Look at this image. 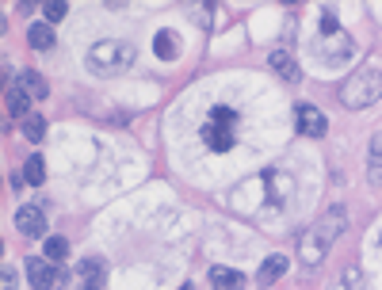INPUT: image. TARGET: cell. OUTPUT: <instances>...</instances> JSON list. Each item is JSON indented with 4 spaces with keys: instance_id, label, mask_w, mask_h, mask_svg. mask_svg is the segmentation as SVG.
<instances>
[{
    "instance_id": "obj_8",
    "label": "cell",
    "mask_w": 382,
    "mask_h": 290,
    "mask_svg": "<svg viewBox=\"0 0 382 290\" xmlns=\"http://www.w3.org/2000/svg\"><path fill=\"white\" fill-rule=\"evenodd\" d=\"M16 229H20L23 237H42L46 233V214L39 207H20L16 210Z\"/></svg>"
},
{
    "instance_id": "obj_13",
    "label": "cell",
    "mask_w": 382,
    "mask_h": 290,
    "mask_svg": "<svg viewBox=\"0 0 382 290\" xmlns=\"http://www.w3.org/2000/svg\"><path fill=\"white\" fill-rule=\"evenodd\" d=\"M27 42H31L35 50H50V46L58 42V35H54L50 23H31V31H27Z\"/></svg>"
},
{
    "instance_id": "obj_3",
    "label": "cell",
    "mask_w": 382,
    "mask_h": 290,
    "mask_svg": "<svg viewBox=\"0 0 382 290\" xmlns=\"http://www.w3.org/2000/svg\"><path fill=\"white\" fill-rule=\"evenodd\" d=\"M134 65V46L119 42V39H104L88 50V69L96 73H123Z\"/></svg>"
},
{
    "instance_id": "obj_5",
    "label": "cell",
    "mask_w": 382,
    "mask_h": 290,
    "mask_svg": "<svg viewBox=\"0 0 382 290\" xmlns=\"http://www.w3.org/2000/svg\"><path fill=\"white\" fill-rule=\"evenodd\" d=\"M329 252V237H325L321 229H310L298 237V260H302L306 267H318V260Z\"/></svg>"
},
{
    "instance_id": "obj_2",
    "label": "cell",
    "mask_w": 382,
    "mask_h": 290,
    "mask_svg": "<svg viewBox=\"0 0 382 290\" xmlns=\"http://www.w3.org/2000/svg\"><path fill=\"white\" fill-rule=\"evenodd\" d=\"M203 138L214 153H229L237 145V111L234 107H210L207 123H203Z\"/></svg>"
},
{
    "instance_id": "obj_18",
    "label": "cell",
    "mask_w": 382,
    "mask_h": 290,
    "mask_svg": "<svg viewBox=\"0 0 382 290\" xmlns=\"http://www.w3.org/2000/svg\"><path fill=\"white\" fill-rule=\"evenodd\" d=\"M42 256L58 264V260L69 256V241H65V237H46V252H42Z\"/></svg>"
},
{
    "instance_id": "obj_11",
    "label": "cell",
    "mask_w": 382,
    "mask_h": 290,
    "mask_svg": "<svg viewBox=\"0 0 382 290\" xmlns=\"http://www.w3.org/2000/svg\"><path fill=\"white\" fill-rule=\"evenodd\" d=\"M210 283L218 290H245V275L234 267H210Z\"/></svg>"
},
{
    "instance_id": "obj_21",
    "label": "cell",
    "mask_w": 382,
    "mask_h": 290,
    "mask_svg": "<svg viewBox=\"0 0 382 290\" xmlns=\"http://www.w3.org/2000/svg\"><path fill=\"white\" fill-rule=\"evenodd\" d=\"M321 35H337L340 31V23H337V16H333V12H321Z\"/></svg>"
},
{
    "instance_id": "obj_9",
    "label": "cell",
    "mask_w": 382,
    "mask_h": 290,
    "mask_svg": "<svg viewBox=\"0 0 382 290\" xmlns=\"http://www.w3.org/2000/svg\"><path fill=\"white\" fill-rule=\"evenodd\" d=\"M4 104H8V115H12V119H20V123H27V119H31V96H27L20 84H16V88H8Z\"/></svg>"
},
{
    "instance_id": "obj_19",
    "label": "cell",
    "mask_w": 382,
    "mask_h": 290,
    "mask_svg": "<svg viewBox=\"0 0 382 290\" xmlns=\"http://www.w3.org/2000/svg\"><path fill=\"white\" fill-rule=\"evenodd\" d=\"M23 138H27V142H42V138H46V119H39V115L27 119V123H23Z\"/></svg>"
},
{
    "instance_id": "obj_1",
    "label": "cell",
    "mask_w": 382,
    "mask_h": 290,
    "mask_svg": "<svg viewBox=\"0 0 382 290\" xmlns=\"http://www.w3.org/2000/svg\"><path fill=\"white\" fill-rule=\"evenodd\" d=\"M337 96H340V104H344V107H352V111L378 104V99H382V69L367 65V69L352 73V77L340 84V92H337Z\"/></svg>"
},
{
    "instance_id": "obj_7",
    "label": "cell",
    "mask_w": 382,
    "mask_h": 290,
    "mask_svg": "<svg viewBox=\"0 0 382 290\" xmlns=\"http://www.w3.org/2000/svg\"><path fill=\"white\" fill-rule=\"evenodd\" d=\"M27 279H31V286L35 290H50V286H58V267H54V260H46V256H39V260H27Z\"/></svg>"
},
{
    "instance_id": "obj_14",
    "label": "cell",
    "mask_w": 382,
    "mask_h": 290,
    "mask_svg": "<svg viewBox=\"0 0 382 290\" xmlns=\"http://www.w3.org/2000/svg\"><path fill=\"white\" fill-rule=\"evenodd\" d=\"M287 267H291V260H287V256H268V260H264V267H260V275H256V279H260V283L268 286V283H275V279L283 275Z\"/></svg>"
},
{
    "instance_id": "obj_10",
    "label": "cell",
    "mask_w": 382,
    "mask_h": 290,
    "mask_svg": "<svg viewBox=\"0 0 382 290\" xmlns=\"http://www.w3.org/2000/svg\"><path fill=\"white\" fill-rule=\"evenodd\" d=\"M153 50H157V58L176 61V58H180V35H176V31H157Z\"/></svg>"
},
{
    "instance_id": "obj_17",
    "label": "cell",
    "mask_w": 382,
    "mask_h": 290,
    "mask_svg": "<svg viewBox=\"0 0 382 290\" xmlns=\"http://www.w3.org/2000/svg\"><path fill=\"white\" fill-rule=\"evenodd\" d=\"M23 176H27V183H46V161L42 157H27V164H23Z\"/></svg>"
},
{
    "instance_id": "obj_12",
    "label": "cell",
    "mask_w": 382,
    "mask_h": 290,
    "mask_svg": "<svg viewBox=\"0 0 382 290\" xmlns=\"http://www.w3.org/2000/svg\"><path fill=\"white\" fill-rule=\"evenodd\" d=\"M268 61H272V69H275L283 80H302V69H298V61H294L287 50H275Z\"/></svg>"
},
{
    "instance_id": "obj_16",
    "label": "cell",
    "mask_w": 382,
    "mask_h": 290,
    "mask_svg": "<svg viewBox=\"0 0 382 290\" xmlns=\"http://www.w3.org/2000/svg\"><path fill=\"white\" fill-rule=\"evenodd\" d=\"M77 275L85 279V290H100V283H104V267H100V260H85V264L77 267Z\"/></svg>"
},
{
    "instance_id": "obj_23",
    "label": "cell",
    "mask_w": 382,
    "mask_h": 290,
    "mask_svg": "<svg viewBox=\"0 0 382 290\" xmlns=\"http://www.w3.org/2000/svg\"><path fill=\"white\" fill-rule=\"evenodd\" d=\"M378 157H382V134L375 138V142H371V164H375V161H378Z\"/></svg>"
},
{
    "instance_id": "obj_6",
    "label": "cell",
    "mask_w": 382,
    "mask_h": 290,
    "mask_svg": "<svg viewBox=\"0 0 382 290\" xmlns=\"http://www.w3.org/2000/svg\"><path fill=\"white\" fill-rule=\"evenodd\" d=\"M294 123H298V134H302V138H321L325 130H329V119H325L318 107H310V104L294 107Z\"/></svg>"
},
{
    "instance_id": "obj_4",
    "label": "cell",
    "mask_w": 382,
    "mask_h": 290,
    "mask_svg": "<svg viewBox=\"0 0 382 290\" xmlns=\"http://www.w3.org/2000/svg\"><path fill=\"white\" fill-rule=\"evenodd\" d=\"M352 50H356V42H352V35H321V42H318V61L321 65H344L352 58Z\"/></svg>"
},
{
    "instance_id": "obj_24",
    "label": "cell",
    "mask_w": 382,
    "mask_h": 290,
    "mask_svg": "<svg viewBox=\"0 0 382 290\" xmlns=\"http://www.w3.org/2000/svg\"><path fill=\"white\" fill-rule=\"evenodd\" d=\"M4 290H16V271L4 267Z\"/></svg>"
},
{
    "instance_id": "obj_20",
    "label": "cell",
    "mask_w": 382,
    "mask_h": 290,
    "mask_svg": "<svg viewBox=\"0 0 382 290\" xmlns=\"http://www.w3.org/2000/svg\"><path fill=\"white\" fill-rule=\"evenodd\" d=\"M65 12H69V4H65V0H50V4L42 8L46 23H58V20H65Z\"/></svg>"
},
{
    "instance_id": "obj_15",
    "label": "cell",
    "mask_w": 382,
    "mask_h": 290,
    "mask_svg": "<svg viewBox=\"0 0 382 290\" xmlns=\"http://www.w3.org/2000/svg\"><path fill=\"white\" fill-rule=\"evenodd\" d=\"M20 88L27 92V96H35V99H46V80H42V73H35V69H27V73H20Z\"/></svg>"
},
{
    "instance_id": "obj_22",
    "label": "cell",
    "mask_w": 382,
    "mask_h": 290,
    "mask_svg": "<svg viewBox=\"0 0 382 290\" xmlns=\"http://www.w3.org/2000/svg\"><path fill=\"white\" fill-rule=\"evenodd\" d=\"M344 286L363 290V271H359V267H348V271H344Z\"/></svg>"
}]
</instances>
